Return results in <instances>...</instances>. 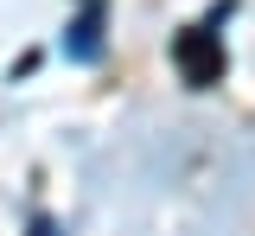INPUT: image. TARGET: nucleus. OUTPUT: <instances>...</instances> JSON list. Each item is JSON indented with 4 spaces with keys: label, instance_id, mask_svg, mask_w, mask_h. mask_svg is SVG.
Here are the masks:
<instances>
[{
    "label": "nucleus",
    "instance_id": "obj_1",
    "mask_svg": "<svg viewBox=\"0 0 255 236\" xmlns=\"http://www.w3.org/2000/svg\"><path fill=\"white\" fill-rule=\"evenodd\" d=\"M172 64H179V77H185L191 90H211L223 77V45L211 26H185V32L172 38Z\"/></svg>",
    "mask_w": 255,
    "mask_h": 236
},
{
    "label": "nucleus",
    "instance_id": "obj_2",
    "mask_svg": "<svg viewBox=\"0 0 255 236\" xmlns=\"http://www.w3.org/2000/svg\"><path fill=\"white\" fill-rule=\"evenodd\" d=\"M64 51H70V58H83V64H96V58H102V6H96V0H90V13L70 26Z\"/></svg>",
    "mask_w": 255,
    "mask_h": 236
},
{
    "label": "nucleus",
    "instance_id": "obj_3",
    "mask_svg": "<svg viewBox=\"0 0 255 236\" xmlns=\"http://www.w3.org/2000/svg\"><path fill=\"white\" fill-rule=\"evenodd\" d=\"M26 236H64V230L51 224V217H32V230H26Z\"/></svg>",
    "mask_w": 255,
    "mask_h": 236
}]
</instances>
